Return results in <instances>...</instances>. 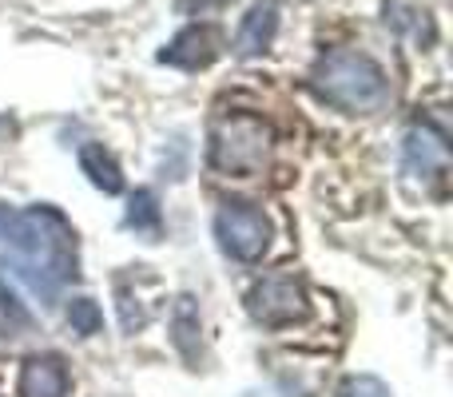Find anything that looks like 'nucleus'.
<instances>
[{"mask_svg":"<svg viewBox=\"0 0 453 397\" xmlns=\"http://www.w3.org/2000/svg\"><path fill=\"white\" fill-rule=\"evenodd\" d=\"M0 271H12L44 306L76 279V231L48 202L8 207L0 202Z\"/></svg>","mask_w":453,"mask_h":397,"instance_id":"f257e3e1","label":"nucleus"},{"mask_svg":"<svg viewBox=\"0 0 453 397\" xmlns=\"http://www.w3.org/2000/svg\"><path fill=\"white\" fill-rule=\"evenodd\" d=\"M311 88L319 100L330 108L346 111V116H374L390 100V80H386L382 64L366 52H326L311 72Z\"/></svg>","mask_w":453,"mask_h":397,"instance_id":"f03ea898","label":"nucleus"},{"mask_svg":"<svg viewBox=\"0 0 453 397\" xmlns=\"http://www.w3.org/2000/svg\"><path fill=\"white\" fill-rule=\"evenodd\" d=\"M271 151V127L250 111L223 116L211 132V167L223 175H255L263 172Z\"/></svg>","mask_w":453,"mask_h":397,"instance_id":"7ed1b4c3","label":"nucleus"},{"mask_svg":"<svg viewBox=\"0 0 453 397\" xmlns=\"http://www.w3.org/2000/svg\"><path fill=\"white\" fill-rule=\"evenodd\" d=\"M215 239H219L223 255L239 258V263H258L263 250L271 247V218L250 202H223L215 215Z\"/></svg>","mask_w":453,"mask_h":397,"instance_id":"20e7f679","label":"nucleus"},{"mask_svg":"<svg viewBox=\"0 0 453 397\" xmlns=\"http://www.w3.org/2000/svg\"><path fill=\"white\" fill-rule=\"evenodd\" d=\"M247 310L255 322L263 326H295L311 314V302H306L303 282L295 279H263L250 286L247 294Z\"/></svg>","mask_w":453,"mask_h":397,"instance_id":"39448f33","label":"nucleus"},{"mask_svg":"<svg viewBox=\"0 0 453 397\" xmlns=\"http://www.w3.org/2000/svg\"><path fill=\"white\" fill-rule=\"evenodd\" d=\"M406 175L422 183H446V172H449V143H446V132H434V127H414L406 135Z\"/></svg>","mask_w":453,"mask_h":397,"instance_id":"423d86ee","label":"nucleus"},{"mask_svg":"<svg viewBox=\"0 0 453 397\" xmlns=\"http://www.w3.org/2000/svg\"><path fill=\"white\" fill-rule=\"evenodd\" d=\"M382 20L394 36L410 40V44L422 48V52L434 48V40H438V20H434L430 4H422V0H386Z\"/></svg>","mask_w":453,"mask_h":397,"instance_id":"0eeeda50","label":"nucleus"},{"mask_svg":"<svg viewBox=\"0 0 453 397\" xmlns=\"http://www.w3.org/2000/svg\"><path fill=\"white\" fill-rule=\"evenodd\" d=\"M219 56V32L211 24H191L183 28L172 44L159 52V64H172V68H183V72H199Z\"/></svg>","mask_w":453,"mask_h":397,"instance_id":"6e6552de","label":"nucleus"},{"mask_svg":"<svg viewBox=\"0 0 453 397\" xmlns=\"http://www.w3.org/2000/svg\"><path fill=\"white\" fill-rule=\"evenodd\" d=\"M279 20H282L279 0H255L250 12L242 16L239 32H234V56H242V60L263 56L274 44V36H279Z\"/></svg>","mask_w":453,"mask_h":397,"instance_id":"1a4fd4ad","label":"nucleus"},{"mask_svg":"<svg viewBox=\"0 0 453 397\" xmlns=\"http://www.w3.org/2000/svg\"><path fill=\"white\" fill-rule=\"evenodd\" d=\"M20 397H68V366L56 354H32L20 370Z\"/></svg>","mask_w":453,"mask_h":397,"instance_id":"9d476101","label":"nucleus"},{"mask_svg":"<svg viewBox=\"0 0 453 397\" xmlns=\"http://www.w3.org/2000/svg\"><path fill=\"white\" fill-rule=\"evenodd\" d=\"M80 172L88 175L96 191L104 195H119L124 191V172H119L116 156H111L104 143H80Z\"/></svg>","mask_w":453,"mask_h":397,"instance_id":"9b49d317","label":"nucleus"},{"mask_svg":"<svg viewBox=\"0 0 453 397\" xmlns=\"http://www.w3.org/2000/svg\"><path fill=\"white\" fill-rule=\"evenodd\" d=\"M124 226L135 234H143L148 242H156L159 234H164V210H159V199L156 191H135L132 199H127V215H124Z\"/></svg>","mask_w":453,"mask_h":397,"instance_id":"f8f14e48","label":"nucleus"},{"mask_svg":"<svg viewBox=\"0 0 453 397\" xmlns=\"http://www.w3.org/2000/svg\"><path fill=\"white\" fill-rule=\"evenodd\" d=\"M68 322H72V330H76V334L92 338V334H100V330H104V310L92 302V298H72Z\"/></svg>","mask_w":453,"mask_h":397,"instance_id":"ddd939ff","label":"nucleus"},{"mask_svg":"<svg viewBox=\"0 0 453 397\" xmlns=\"http://www.w3.org/2000/svg\"><path fill=\"white\" fill-rule=\"evenodd\" d=\"M28 322H32L28 310H24V306L16 302L12 290L0 282V334H4V338H16L20 330H28Z\"/></svg>","mask_w":453,"mask_h":397,"instance_id":"4468645a","label":"nucleus"},{"mask_svg":"<svg viewBox=\"0 0 453 397\" xmlns=\"http://www.w3.org/2000/svg\"><path fill=\"white\" fill-rule=\"evenodd\" d=\"M338 397H394V393H390V386L378 382V378L354 374V378H346V382L338 386Z\"/></svg>","mask_w":453,"mask_h":397,"instance_id":"2eb2a0df","label":"nucleus"},{"mask_svg":"<svg viewBox=\"0 0 453 397\" xmlns=\"http://www.w3.org/2000/svg\"><path fill=\"white\" fill-rule=\"evenodd\" d=\"M223 4H231V0H180V12H199V16H207V12H219Z\"/></svg>","mask_w":453,"mask_h":397,"instance_id":"dca6fc26","label":"nucleus"}]
</instances>
